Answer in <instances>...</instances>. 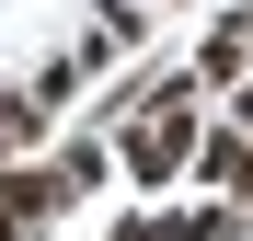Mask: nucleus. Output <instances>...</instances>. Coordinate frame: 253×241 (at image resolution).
Segmentation results:
<instances>
[{
  "instance_id": "obj_3",
  "label": "nucleus",
  "mask_w": 253,
  "mask_h": 241,
  "mask_svg": "<svg viewBox=\"0 0 253 241\" xmlns=\"http://www.w3.org/2000/svg\"><path fill=\"white\" fill-rule=\"evenodd\" d=\"M35 138H46V103H35V92H0V172H23Z\"/></svg>"
},
{
  "instance_id": "obj_2",
  "label": "nucleus",
  "mask_w": 253,
  "mask_h": 241,
  "mask_svg": "<svg viewBox=\"0 0 253 241\" xmlns=\"http://www.w3.org/2000/svg\"><path fill=\"white\" fill-rule=\"evenodd\" d=\"M184 80H219V92H242V80H253V12H230L219 34H207V46H196V69Z\"/></svg>"
},
{
  "instance_id": "obj_4",
  "label": "nucleus",
  "mask_w": 253,
  "mask_h": 241,
  "mask_svg": "<svg viewBox=\"0 0 253 241\" xmlns=\"http://www.w3.org/2000/svg\"><path fill=\"white\" fill-rule=\"evenodd\" d=\"M196 172H207V184H253V138H242V127L196 138Z\"/></svg>"
},
{
  "instance_id": "obj_8",
  "label": "nucleus",
  "mask_w": 253,
  "mask_h": 241,
  "mask_svg": "<svg viewBox=\"0 0 253 241\" xmlns=\"http://www.w3.org/2000/svg\"><path fill=\"white\" fill-rule=\"evenodd\" d=\"M242 207H253V184H242Z\"/></svg>"
},
{
  "instance_id": "obj_7",
  "label": "nucleus",
  "mask_w": 253,
  "mask_h": 241,
  "mask_svg": "<svg viewBox=\"0 0 253 241\" xmlns=\"http://www.w3.org/2000/svg\"><path fill=\"white\" fill-rule=\"evenodd\" d=\"M0 241H12V218H0Z\"/></svg>"
},
{
  "instance_id": "obj_1",
  "label": "nucleus",
  "mask_w": 253,
  "mask_h": 241,
  "mask_svg": "<svg viewBox=\"0 0 253 241\" xmlns=\"http://www.w3.org/2000/svg\"><path fill=\"white\" fill-rule=\"evenodd\" d=\"M69 172H58V161H23V172H0V218H12V241L23 230H46V218H69Z\"/></svg>"
},
{
  "instance_id": "obj_5",
  "label": "nucleus",
  "mask_w": 253,
  "mask_h": 241,
  "mask_svg": "<svg viewBox=\"0 0 253 241\" xmlns=\"http://www.w3.org/2000/svg\"><path fill=\"white\" fill-rule=\"evenodd\" d=\"M58 172H69V184H81V195H92V184H104V172H115V149H104V138H69V149H58Z\"/></svg>"
},
{
  "instance_id": "obj_6",
  "label": "nucleus",
  "mask_w": 253,
  "mask_h": 241,
  "mask_svg": "<svg viewBox=\"0 0 253 241\" xmlns=\"http://www.w3.org/2000/svg\"><path fill=\"white\" fill-rule=\"evenodd\" d=\"M230 127H242V138H253V80H242V92H230Z\"/></svg>"
}]
</instances>
